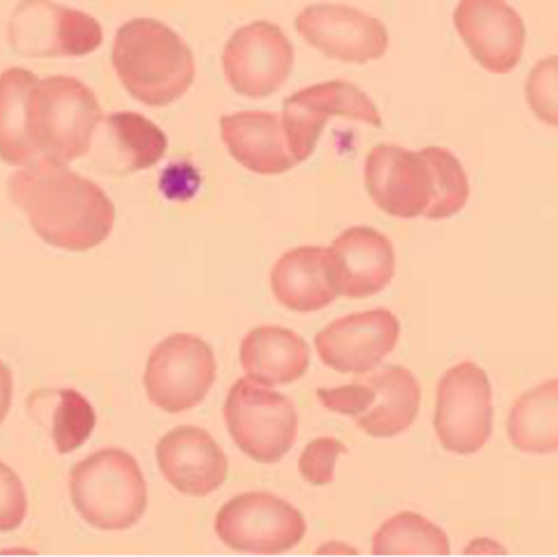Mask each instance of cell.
<instances>
[{
    "instance_id": "1",
    "label": "cell",
    "mask_w": 558,
    "mask_h": 557,
    "mask_svg": "<svg viewBox=\"0 0 558 557\" xmlns=\"http://www.w3.org/2000/svg\"><path fill=\"white\" fill-rule=\"evenodd\" d=\"M7 192L33 231L52 247L87 252L113 231L117 209L107 193L68 164L38 157L10 177Z\"/></svg>"
},
{
    "instance_id": "2",
    "label": "cell",
    "mask_w": 558,
    "mask_h": 557,
    "mask_svg": "<svg viewBox=\"0 0 558 557\" xmlns=\"http://www.w3.org/2000/svg\"><path fill=\"white\" fill-rule=\"evenodd\" d=\"M111 62L130 95L154 108L179 100L195 81L192 49L156 19H133L120 26Z\"/></svg>"
},
{
    "instance_id": "3",
    "label": "cell",
    "mask_w": 558,
    "mask_h": 557,
    "mask_svg": "<svg viewBox=\"0 0 558 557\" xmlns=\"http://www.w3.org/2000/svg\"><path fill=\"white\" fill-rule=\"evenodd\" d=\"M104 121L94 92L75 77L36 82L28 101V130L38 157L69 164L85 156Z\"/></svg>"
},
{
    "instance_id": "4",
    "label": "cell",
    "mask_w": 558,
    "mask_h": 557,
    "mask_svg": "<svg viewBox=\"0 0 558 557\" xmlns=\"http://www.w3.org/2000/svg\"><path fill=\"white\" fill-rule=\"evenodd\" d=\"M71 499L88 525L128 530L147 509V484L136 458L120 448L95 451L72 468Z\"/></svg>"
},
{
    "instance_id": "5",
    "label": "cell",
    "mask_w": 558,
    "mask_h": 557,
    "mask_svg": "<svg viewBox=\"0 0 558 557\" xmlns=\"http://www.w3.org/2000/svg\"><path fill=\"white\" fill-rule=\"evenodd\" d=\"M225 419L235 445L258 463H278L298 438L294 402L281 392L260 388L252 379H239L232 386Z\"/></svg>"
},
{
    "instance_id": "6",
    "label": "cell",
    "mask_w": 558,
    "mask_h": 557,
    "mask_svg": "<svg viewBox=\"0 0 558 557\" xmlns=\"http://www.w3.org/2000/svg\"><path fill=\"white\" fill-rule=\"evenodd\" d=\"M435 431L445 450L471 457L494 432V392L487 373L462 362L445 373L436 396Z\"/></svg>"
},
{
    "instance_id": "7",
    "label": "cell",
    "mask_w": 558,
    "mask_h": 557,
    "mask_svg": "<svg viewBox=\"0 0 558 557\" xmlns=\"http://www.w3.org/2000/svg\"><path fill=\"white\" fill-rule=\"evenodd\" d=\"M215 382V352L193 334H173L157 343L144 373L147 398L169 414L202 404Z\"/></svg>"
},
{
    "instance_id": "8",
    "label": "cell",
    "mask_w": 558,
    "mask_h": 557,
    "mask_svg": "<svg viewBox=\"0 0 558 557\" xmlns=\"http://www.w3.org/2000/svg\"><path fill=\"white\" fill-rule=\"evenodd\" d=\"M104 41L100 23L51 0H20L9 22V45L23 58H78Z\"/></svg>"
},
{
    "instance_id": "9",
    "label": "cell",
    "mask_w": 558,
    "mask_h": 557,
    "mask_svg": "<svg viewBox=\"0 0 558 557\" xmlns=\"http://www.w3.org/2000/svg\"><path fill=\"white\" fill-rule=\"evenodd\" d=\"M305 520L295 507L265 491L239 494L221 507L216 533L229 548L248 555H281L305 536Z\"/></svg>"
},
{
    "instance_id": "10",
    "label": "cell",
    "mask_w": 558,
    "mask_h": 557,
    "mask_svg": "<svg viewBox=\"0 0 558 557\" xmlns=\"http://www.w3.org/2000/svg\"><path fill=\"white\" fill-rule=\"evenodd\" d=\"M330 117L383 126L377 105L351 82L328 81L302 88L282 104V128L295 164L304 162L314 154Z\"/></svg>"
},
{
    "instance_id": "11",
    "label": "cell",
    "mask_w": 558,
    "mask_h": 557,
    "mask_svg": "<svg viewBox=\"0 0 558 557\" xmlns=\"http://www.w3.org/2000/svg\"><path fill=\"white\" fill-rule=\"evenodd\" d=\"M294 48L278 25L265 20L239 28L222 52L229 85L247 98L274 95L288 81Z\"/></svg>"
},
{
    "instance_id": "12",
    "label": "cell",
    "mask_w": 558,
    "mask_h": 557,
    "mask_svg": "<svg viewBox=\"0 0 558 557\" xmlns=\"http://www.w3.org/2000/svg\"><path fill=\"white\" fill-rule=\"evenodd\" d=\"M299 35L328 58L366 64L383 58L389 32L376 16L341 3H315L295 16Z\"/></svg>"
},
{
    "instance_id": "13",
    "label": "cell",
    "mask_w": 558,
    "mask_h": 557,
    "mask_svg": "<svg viewBox=\"0 0 558 557\" xmlns=\"http://www.w3.org/2000/svg\"><path fill=\"white\" fill-rule=\"evenodd\" d=\"M364 180L377 208L393 218H418L432 205V170L420 150L377 144L367 154Z\"/></svg>"
},
{
    "instance_id": "14",
    "label": "cell",
    "mask_w": 558,
    "mask_h": 557,
    "mask_svg": "<svg viewBox=\"0 0 558 557\" xmlns=\"http://www.w3.org/2000/svg\"><path fill=\"white\" fill-rule=\"evenodd\" d=\"M399 337L400 323L396 314L376 307L328 324L315 336V349L328 368L363 375L377 368L393 352Z\"/></svg>"
},
{
    "instance_id": "15",
    "label": "cell",
    "mask_w": 558,
    "mask_h": 557,
    "mask_svg": "<svg viewBox=\"0 0 558 557\" xmlns=\"http://www.w3.org/2000/svg\"><path fill=\"white\" fill-rule=\"evenodd\" d=\"M454 25L475 61L494 74H508L520 64L526 26L505 0H461Z\"/></svg>"
},
{
    "instance_id": "16",
    "label": "cell",
    "mask_w": 558,
    "mask_h": 557,
    "mask_svg": "<svg viewBox=\"0 0 558 557\" xmlns=\"http://www.w3.org/2000/svg\"><path fill=\"white\" fill-rule=\"evenodd\" d=\"M328 270L340 296L363 300L389 287L396 274V252L383 232L354 226L327 247Z\"/></svg>"
},
{
    "instance_id": "17",
    "label": "cell",
    "mask_w": 558,
    "mask_h": 557,
    "mask_svg": "<svg viewBox=\"0 0 558 557\" xmlns=\"http://www.w3.org/2000/svg\"><path fill=\"white\" fill-rule=\"evenodd\" d=\"M157 463L179 493L206 497L228 480L229 463L215 438L195 425H180L157 444Z\"/></svg>"
},
{
    "instance_id": "18",
    "label": "cell",
    "mask_w": 558,
    "mask_h": 557,
    "mask_svg": "<svg viewBox=\"0 0 558 557\" xmlns=\"http://www.w3.org/2000/svg\"><path fill=\"white\" fill-rule=\"evenodd\" d=\"M221 136L231 156L258 175H279L295 166L282 128L270 111H241L221 117Z\"/></svg>"
},
{
    "instance_id": "19",
    "label": "cell",
    "mask_w": 558,
    "mask_h": 557,
    "mask_svg": "<svg viewBox=\"0 0 558 557\" xmlns=\"http://www.w3.org/2000/svg\"><path fill=\"white\" fill-rule=\"evenodd\" d=\"M104 131L95 144V162L111 175L150 169L166 156L169 140L156 123L134 111H118L101 121Z\"/></svg>"
},
{
    "instance_id": "20",
    "label": "cell",
    "mask_w": 558,
    "mask_h": 557,
    "mask_svg": "<svg viewBox=\"0 0 558 557\" xmlns=\"http://www.w3.org/2000/svg\"><path fill=\"white\" fill-rule=\"evenodd\" d=\"M271 290L279 304L294 313H315L330 306L340 294L328 270L327 249H292L271 270Z\"/></svg>"
},
{
    "instance_id": "21",
    "label": "cell",
    "mask_w": 558,
    "mask_h": 557,
    "mask_svg": "<svg viewBox=\"0 0 558 557\" xmlns=\"http://www.w3.org/2000/svg\"><path fill=\"white\" fill-rule=\"evenodd\" d=\"M241 363L247 378L258 385H291L307 372L311 349L284 327H257L242 340Z\"/></svg>"
},
{
    "instance_id": "22",
    "label": "cell",
    "mask_w": 558,
    "mask_h": 557,
    "mask_svg": "<svg viewBox=\"0 0 558 557\" xmlns=\"http://www.w3.org/2000/svg\"><path fill=\"white\" fill-rule=\"evenodd\" d=\"M373 389L363 415L354 419L371 437L390 438L412 427L422 404V389L415 376L399 365H389L364 376Z\"/></svg>"
},
{
    "instance_id": "23",
    "label": "cell",
    "mask_w": 558,
    "mask_h": 557,
    "mask_svg": "<svg viewBox=\"0 0 558 557\" xmlns=\"http://www.w3.org/2000/svg\"><path fill=\"white\" fill-rule=\"evenodd\" d=\"M28 411L48 431L58 453L68 455L90 438L97 414L90 402L75 389L35 391L28 399Z\"/></svg>"
},
{
    "instance_id": "24",
    "label": "cell",
    "mask_w": 558,
    "mask_h": 557,
    "mask_svg": "<svg viewBox=\"0 0 558 557\" xmlns=\"http://www.w3.org/2000/svg\"><path fill=\"white\" fill-rule=\"evenodd\" d=\"M39 78L25 68H9L0 74V159L26 167L38 159L28 130V101Z\"/></svg>"
},
{
    "instance_id": "25",
    "label": "cell",
    "mask_w": 558,
    "mask_h": 557,
    "mask_svg": "<svg viewBox=\"0 0 558 557\" xmlns=\"http://www.w3.org/2000/svg\"><path fill=\"white\" fill-rule=\"evenodd\" d=\"M508 437L531 455L558 451V378L524 392L508 415Z\"/></svg>"
},
{
    "instance_id": "26",
    "label": "cell",
    "mask_w": 558,
    "mask_h": 557,
    "mask_svg": "<svg viewBox=\"0 0 558 557\" xmlns=\"http://www.w3.org/2000/svg\"><path fill=\"white\" fill-rule=\"evenodd\" d=\"M374 556H449L448 535L418 513L387 520L373 538Z\"/></svg>"
},
{
    "instance_id": "27",
    "label": "cell",
    "mask_w": 558,
    "mask_h": 557,
    "mask_svg": "<svg viewBox=\"0 0 558 557\" xmlns=\"http://www.w3.org/2000/svg\"><path fill=\"white\" fill-rule=\"evenodd\" d=\"M428 162L433 177L432 205L425 211L428 219H448L468 205L469 179L454 154L445 147L429 146L420 150Z\"/></svg>"
},
{
    "instance_id": "28",
    "label": "cell",
    "mask_w": 558,
    "mask_h": 557,
    "mask_svg": "<svg viewBox=\"0 0 558 557\" xmlns=\"http://www.w3.org/2000/svg\"><path fill=\"white\" fill-rule=\"evenodd\" d=\"M527 105L543 123L558 128V55L541 59L526 81Z\"/></svg>"
},
{
    "instance_id": "29",
    "label": "cell",
    "mask_w": 558,
    "mask_h": 557,
    "mask_svg": "<svg viewBox=\"0 0 558 557\" xmlns=\"http://www.w3.org/2000/svg\"><path fill=\"white\" fill-rule=\"evenodd\" d=\"M347 447L333 437H318L302 450L299 473L311 486H327L333 481L335 464Z\"/></svg>"
},
{
    "instance_id": "30",
    "label": "cell",
    "mask_w": 558,
    "mask_h": 557,
    "mask_svg": "<svg viewBox=\"0 0 558 557\" xmlns=\"http://www.w3.org/2000/svg\"><path fill=\"white\" fill-rule=\"evenodd\" d=\"M26 493L19 474L0 461V532H13L26 517Z\"/></svg>"
},
{
    "instance_id": "31",
    "label": "cell",
    "mask_w": 558,
    "mask_h": 557,
    "mask_svg": "<svg viewBox=\"0 0 558 557\" xmlns=\"http://www.w3.org/2000/svg\"><path fill=\"white\" fill-rule=\"evenodd\" d=\"M373 389L366 378L354 379L351 385L333 389H318L317 398L328 411L357 419L364 414L369 404Z\"/></svg>"
},
{
    "instance_id": "32",
    "label": "cell",
    "mask_w": 558,
    "mask_h": 557,
    "mask_svg": "<svg viewBox=\"0 0 558 557\" xmlns=\"http://www.w3.org/2000/svg\"><path fill=\"white\" fill-rule=\"evenodd\" d=\"M13 398V376L9 366L0 360V425L9 414Z\"/></svg>"
}]
</instances>
